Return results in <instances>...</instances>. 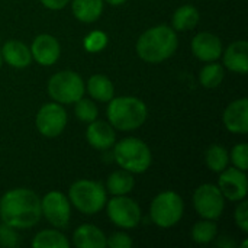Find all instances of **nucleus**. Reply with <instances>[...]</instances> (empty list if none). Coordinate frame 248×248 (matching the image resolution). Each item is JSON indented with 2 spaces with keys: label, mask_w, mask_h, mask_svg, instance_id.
<instances>
[{
  "label": "nucleus",
  "mask_w": 248,
  "mask_h": 248,
  "mask_svg": "<svg viewBox=\"0 0 248 248\" xmlns=\"http://www.w3.org/2000/svg\"><path fill=\"white\" fill-rule=\"evenodd\" d=\"M41 217V199L31 189L16 187L0 199V218L15 230L33 228Z\"/></svg>",
  "instance_id": "f257e3e1"
},
{
  "label": "nucleus",
  "mask_w": 248,
  "mask_h": 248,
  "mask_svg": "<svg viewBox=\"0 0 248 248\" xmlns=\"http://www.w3.org/2000/svg\"><path fill=\"white\" fill-rule=\"evenodd\" d=\"M179 39L173 28L157 25L140 35L135 49L141 60L150 64H158L169 60L177 49Z\"/></svg>",
  "instance_id": "f03ea898"
},
{
  "label": "nucleus",
  "mask_w": 248,
  "mask_h": 248,
  "mask_svg": "<svg viewBox=\"0 0 248 248\" xmlns=\"http://www.w3.org/2000/svg\"><path fill=\"white\" fill-rule=\"evenodd\" d=\"M106 109L109 124L119 131H134L144 125L148 116L147 105L134 96L112 97Z\"/></svg>",
  "instance_id": "7ed1b4c3"
},
{
  "label": "nucleus",
  "mask_w": 248,
  "mask_h": 248,
  "mask_svg": "<svg viewBox=\"0 0 248 248\" xmlns=\"http://www.w3.org/2000/svg\"><path fill=\"white\" fill-rule=\"evenodd\" d=\"M113 158L121 169L132 174L145 173L153 161L150 147L142 140L135 137H128L119 142H115Z\"/></svg>",
  "instance_id": "20e7f679"
},
{
  "label": "nucleus",
  "mask_w": 248,
  "mask_h": 248,
  "mask_svg": "<svg viewBox=\"0 0 248 248\" xmlns=\"http://www.w3.org/2000/svg\"><path fill=\"white\" fill-rule=\"evenodd\" d=\"M68 201L78 212L94 215L105 208L108 202V192L103 185L94 180L81 179L70 186Z\"/></svg>",
  "instance_id": "39448f33"
},
{
  "label": "nucleus",
  "mask_w": 248,
  "mask_h": 248,
  "mask_svg": "<svg viewBox=\"0 0 248 248\" xmlns=\"http://www.w3.org/2000/svg\"><path fill=\"white\" fill-rule=\"evenodd\" d=\"M185 214V202L182 196L173 190L158 193L150 206L151 221L163 230L173 228L180 222Z\"/></svg>",
  "instance_id": "423d86ee"
},
{
  "label": "nucleus",
  "mask_w": 248,
  "mask_h": 248,
  "mask_svg": "<svg viewBox=\"0 0 248 248\" xmlns=\"http://www.w3.org/2000/svg\"><path fill=\"white\" fill-rule=\"evenodd\" d=\"M46 92L60 105H73L84 96L86 84L80 74L71 70L58 71L48 80Z\"/></svg>",
  "instance_id": "0eeeda50"
},
{
  "label": "nucleus",
  "mask_w": 248,
  "mask_h": 248,
  "mask_svg": "<svg viewBox=\"0 0 248 248\" xmlns=\"http://www.w3.org/2000/svg\"><path fill=\"white\" fill-rule=\"evenodd\" d=\"M193 206L198 215L203 219L217 221L225 209V198L218 186L205 183L201 185L193 193Z\"/></svg>",
  "instance_id": "6e6552de"
},
{
  "label": "nucleus",
  "mask_w": 248,
  "mask_h": 248,
  "mask_svg": "<svg viewBox=\"0 0 248 248\" xmlns=\"http://www.w3.org/2000/svg\"><path fill=\"white\" fill-rule=\"evenodd\" d=\"M106 212L109 219L122 230L137 228L141 222V208L140 205L131 199L124 196H115L109 202H106Z\"/></svg>",
  "instance_id": "1a4fd4ad"
},
{
  "label": "nucleus",
  "mask_w": 248,
  "mask_h": 248,
  "mask_svg": "<svg viewBox=\"0 0 248 248\" xmlns=\"http://www.w3.org/2000/svg\"><path fill=\"white\" fill-rule=\"evenodd\" d=\"M67 121L68 116L62 105L57 102H49L39 108L35 118V125L41 135L46 138H55L64 132Z\"/></svg>",
  "instance_id": "9d476101"
},
{
  "label": "nucleus",
  "mask_w": 248,
  "mask_h": 248,
  "mask_svg": "<svg viewBox=\"0 0 248 248\" xmlns=\"http://www.w3.org/2000/svg\"><path fill=\"white\" fill-rule=\"evenodd\" d=\"M41 214L55 228H65L71 218V203L58 190L48 192L41 199Z\"/></svg>",
  "instance_id": "9b49d317"
},
{
  "label": "nucleus",
  "mask_w": 248,
  "mask_h": 248,
  "mask_svg": "<svg viewBox=\"0 0 248 248\" xmlns=\"http://www.w3.org/2000/svg\"><path fill=\"white\" fill-rule=\"evenodd\" d=\"M218 187L222 196L231 202H240L247 196V176L246 171L237 167H227L219 173Z\"/></svg>",
  "instance_id": "f8f14e48"
},
{
  "label": "nucleus",
  "mask_w": 248,
  "mask_h": 248,
  "mask_svg": "<svg viewBox=\"0 0 248 248\" xmlns=\"http://www.w3.org/2000/svg\"><path fill=\"white\" fill-rule=\"evenodd\" d=\"M31 54L32 60H35L39 65L49 67L60 60L61 45L55 36L49 33H41L33 39L31 45Z\"/></svg>",
  "instance_id": "ddd939ff"
},
{
  "label": "nucleus",
  "mask_w": 248,
  "mask_h": 248,
  "mask_svg": "<svg viewBox=\"0 0 248 248\" xmlns=\"http://www.w3.org/2000/svg\"><path fill=\"white\" fill-rule=\"evenodd\" d=\"M222 41L211 32H199L192 39V52L203 62L217 61L222 55Z\"/></svg>",
  "instance_id": "4468645a"
},
{
  "label": "nucleus",
  "mask_w": 248,
  "mask_h": 248,
  "mask_svg": "<svg viewBox=\"0 0 248 248\" xmlns=\"http://www.w3.org/2000/svg\"><path fill=\"white\" fill-rule=\"evenodd\" d=\"M225 128L232 134L246 135L248 132V100L247 97L231 102L222 115Z\"/></svg>",
  "instance_id": "2eb2a0df"
},
{
  "label": "nucleus",
  "mask_w": 248,
  "mask_h": 248,
  "mask_svg": "<svg viewBox=\"0 0 248 248\" xmlns=\"http://www.w3.org/2000/svg\"><path fill=\"white\" fill-rule=\"evenodd\" d=\"M86 140L90 144V147H93L94 150L105 151L115 145L116 132H115V128L109 122L94 119L87 126Z\"/></svg>",
  "instance_id": "dca6fc26"
},
{
  "label": "nucleus",
  "mask_w": 248,
  "mask_h": 248,
  "mask_svg": "<svg viewBox=\"0 0 248 248\" xmlns=\"http://www.w3.org/2000/svg\"><path fill=\"white\" fill-rule=\"evenodd\" d=\"M3 61L13 68H26L32 62L31 48L17 39H9L0 48Z\"/></svg>",
  "instance_id": "f3484780"
},
{
  "label": "nucleus",
  "mask_w": 248,
  "mask_h": 248,
  "mask_svg": "<svg viewBox=\"0 0 248 248\" xmlns=\"http://www.w3.org/2000/svg\"><path fill=\"white\" fill-rule=\"evenodd\" d=\"M224 52V51H222ZM248 42L240 39L232 42L224 52V65L232 73L246 74L248 71Z\"/></svg>",
  "instance_id": "a211bd4d"
},
{
  "label": "nucleus",
  "mask_w": 248,
  "mask_h": 248,
  "mask_svg": "<svg viewBox=\"0 0 248 248\" xmlns=\"http://www.w3.org/2000/svg\"><path fill=\"white\" fill-rule=\"evenodd\" d=\"M73 244L77 248H105L106 235L100 228L92 224H83L74 231Z\"/></svg>",
  "instance_id": "6ab92c4d"
},
{
  "label": "nucleus",
  "mask_w": 248,
  "mask_h": 248,
  "mask_svg": "<svg viewBox=\"0 0 248 248\" xmlns=\"http://www.w3.org/2000/svg\"><path fill=\"white\" fill-rule=\"evenodd\" d=\"M71 10L77 20L83 23H93L102 16L103 0H73Z\"/></svg>",
  "instance_id": "aec40b11"
},
{
  "label": "nucleus",
  "mask_w": 248,
  "mask_h": 248,
  "mask_svg": "<svg viewBox=\"0 0 248 248\" xmlns=\"http://www.w3.org/2000/svg\"><path fill=\"white\" fill-rule=\"evenodd\" d=\"M90 97H93L97 102H109L115 96V87L113 83L106 77L105 74H94L87 80L86 86Z\"/></svg>",
  "instance_id": "412c9836"
},
{
  "label": "nucleus",
  "mask_w": 248,
  "mask_h": 248,
  "mask_svg": "<svg viewBox=\"0 0 248 248\" xmlns=\"http://www.w3.org/2000/svg\"><path fill=\"white\" fill-rule=\"evenodd\" d=\"M134 186H135V180L132 173L124 169L113 171L106 180V192H109L113 196L128 195L129 192H132Z\"/></svg>",
  "instance_id": "4be33fe9"
},
{
  "label": "nucleus",
  "mask_w": 248,
  "mask_h": 248,
  "mask_svg": "<svg viewBox=\"0 0 248 248\" xmlns=\"http://www.w3.org/2000/svg\"><path fill=\"white\" fill-rule=\"evenodd\" d=\"M199 19H201V15L195 6L183 4L179 9H176V12L173 13L171 25L174 31L185 32V31H190L196 28V25L199 23Z\"/></svg>",
  "instance_id": "5701e85b"
},
{
  "label": "nucleus",
  "mask_w": 248,
  "mask_h": 248,
  "mask_svg": "<svg viewBox=\"0 0 248 248\" xmlns=\"http://www.w3.org/2000/svg\"><path fill=\"white\" fill-rule=\"evenodd\" d=\"M33 248H68L70 241L67 237L60 232L58 230H42L39 231L33 240H32Z\"/></svg>",
  "instance_id": "b1692460"
},
{
  "label": "nucleus",
  "mask_w": 248,
  "mask_h": 248,
  "mask_svg": "<svg viewBox=\"0 0 248 248\" xmlns=\"http://www.w3.org/2000/svg\"><path fill=\"white\" fill-rule=\"evenodd\" d=\"M205 161L206 166L211 171L214 173H221L222 170H225L228 167L230 163V153L227 151L225 147L214 144L211 145L206 153H205Z\"/></svg>",
  "instance_id": "393cba45"
},
{
  "label": "nucleus",
  "mask_w": 248,
  "mask_h": 248,
  "mask_svg": "<svg viewBox=\"0 0 248 248\" xmlns=\"http://www.w3.org/2000/svg\"><path fill=\"white\" fill-rule=\"evenodd\" d=\"M225 78L224 65L217 64L215 61L208 62L199 73V81L205 89H217L222 84Z\"/></svg>",
  "instance_id": "a878e982"
},
{
  "label": "nucleus",
  "mask_w": 248,
  "mask_h": 248,
  "mask_svg": "<svg viewBox=\"0 0 248 248\" xmlns=\"http://www.w3.org/2000/svg\"><path fill=\"white\" fill-rule=\"evenodd\" d=\"M218 235V227L211 219L199 221L192 228V240L196 244H209Z\"/></svg>",
  "instance_id": "bb28decb"
},
{
  "label": "nucleus",
  "mask_w": 248,
  "mask_h": 248,
  "mask_svg": "<svg viewBox=\"0 0 248 248\" xmlns=\"http://www.w3.org/2000/svg\"><path fill=\"white\" fill-rule=\"evenodd\" d=\"M74 112H76V116L84 124L93 122L94 119H97V115H99L96 103L93 100H90V99H84V96L80 100L76 102Z\"/></svg>",
  "instance_id": "cd10ccee"
},
{
  "label": "nucleus",
  "mask_w": 248,
  "mask_h": 248,
  "mask_svg": "<svg viewBox=\"0 0 248 248\" xmlns=\"http://www.w3.org/2000/svg\"><path fill=\"white\" fill-rule=\"evenodd\" d=\"M84 48L87 52L90 54H96V52H100L106 48L108 45V35L102 31H92L86 38H84V42H83Z\"/></svg>",
  "instance_id": "c85d7f7f"
},
{
  "label": "nucleus",
  "mask_w": 248,
  "mask_h": 248,
  "mask_svg": "<svg viewBox=\"0 0 248 248\" xmlns=\"http://www.w3.org/2000/svg\"><path fill=\"white\" fill-rule=\"evenodd\" d=\"M230 160L232 161L234 167L246 171L248 169V145L246 142L237 144L230 154Z\"/></svg>",
  "instance_id": "c756f323"
},
{
  "label": "nucleus",
  "mask_w": 248,
  "mask_h": 248,
  "mask_svg": "<svg viewBox=\"0 0 248 248\" xmlns=\"http://www.w3.org/2000/svg\"><path fill=\"white\" fill-rule=\"evenodd\" d=\"M19 244V234L17 230H15L13 227L7 225V224H1L0 225V246L1 247L13 248Z\"/></svg>",
  "instance_id": "7c9ffc66"
},
{
  "label": "nucleus",
  "mask_w": 248,
  "mask_h": 248,
  "mask_svg": "<svg viewBox=\"0 0 248 248\" xmlns=\"http://www.w3.org/2000/svg\"><path fill=\"white\" fill-rule=\"evenodd\" d=\"M234 219L237 227L243 231V232H248V205L247 202L243 199L240 201V205L237 206L235 212H234Z\"/></svg>",
  "instance_id": "2f4dec72"
},
{
  "label": "nucleus",
  "mask_w": 248,
  "mask_h": 248,
  "mask_svg": "<svg viewBox=\"0 0 248 248\" xmlns=\"http://www.w3.org/2000/svg\"><path fill=\"white\" fill-rule=\"evenodd\" d=\"M106 246L110 248H129L132 247V238L126 232H113L106 238Z\"/></svg>",
  "instance_id": "473e14b6"
},
{
  "label": "nucleus",
  "mask_w": 248,
  "mask_h": 248,
  "mask_svg": "<svg viewBox=\"0 0 248 248\" xmlns=\"http://www.w3.org/2000/svg\"><path fill=\"white\" fill-rule=\"evenodd\" d=\"M39 1L44 7L49 10H61L70 3V0H39Z\"/></svg>",
  "instance_id": "72a5a7b5"
},
{
  "label": "nucleus",
  "mask_w": 248,
  "mask_h": 248,
  "mask_svg": "<svg viewBox=\"0 0 248 248\" xmlns=\"http://www.w3.org/2000/svg\"><path fill=\"white\" fill-rule=\"evenodd\" d=\"M217 246H218V247L231 248V247H234V246H235V243H234V241H232V240H231V238H230L228 235H227V237L224 235V237H222L221 240H218V241H217Z\"/></svg>",
  "instance_id": "f704fd0d"
},
{
  "label": "nucleus",
  "mask_w": 248,
  "mask_h": 248,
  "mask_svg": "<svg viewBox=\"0 0 248 248\" xmlns=\"http://www.w3.org/2000/svg\"><path fill=\"white\" fill-rule=\"evenodd\" d=\"M103 1H106L108 4H110V6L116 7V6H121V4H124L126 0H103Z\"/></svg>",
  "instance_id": "c9c22d12"
},
{
  "label": "nucleus",
  "mask_w": 248,
  "mask_h": 248,
  "mask_svg": "<svg viewBox=\"0 0 248 248\" xmlns=\"http://www.w3.org/2000/svg\"><path fill=\"white\" fill-rule=\"evenodd\" d=\"M1 64H3V58H1V52H0V68H1Z\"/></svg>",
  "instance_id": "e433bc0d"
}]
</instances>
